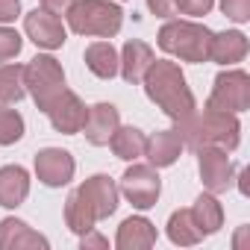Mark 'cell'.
Wrapping results in <instances>:
<instances>
[{"label":"cell","instance_id":"6da1fadb","mask_svg":"<svg viewBox=\"0 0 250 250\" xmlns=\"http://www.w3.org/2000/svg\"><path fill=\"white\" fill-rule=\"evenodd\" d=\"M142 85H145V94H147L174 124H180V121H186L188 115L197 112L194 94H191V88H188V83H186V74L180 71L177 62L153 59L150 68H147V74H145V80H142Z\"/></svg>","mask_w":250,"mask_h":250},{"label":"cell","instance_id":"7a4b0ae2","mask_svg":"<svg viewBox=\"0 0 250 250\" xmlns=\"http://www.w3.org/2000/svg\"><path fill=\"white\" fill-rule=\"evenodd\" d=\"M177 133L183 139V147L188 150H200V147H224L227 153L238 147V133L241 124L235 115L229 112H215V109H203V115H188L186 121L177 124Z\"/></svg>","mask_w":250,"mask_h":250},{"label":"cell","instance_id":"3957f363","mask_svg":"<svg viewBox=\"0 0 250 250\" xmlns=\"http://www.w3.org/2000/svg\"><path fill=\"white\" fill-rule=\"evenodd\" d=\"M159 47L183 62H209V44H212V30L206 24L197 21H174L168 18V24L159 30L156 36Z\"/></svg>","mask_w":250,"mask_h":250},{"label":"cell","instance_id":"277c9868","mask_svg":"<svg viewBox=\"0 0 250 250\" xmlns=\"http://www.w3.org/2000/svg\"><path fill=\"white\" fill-rule=\"evenodd\" d=\"M65 18L77 36H97V39L118 36L124 24V12L112 0H74Z\"/></svg>","mask_w":250,"mask_h":250},{"label":"cell","instance_id":"5b68a950","mask_svg":"<svg viewBox=\"0 0 250 250\" xmlns=\"http://www.w3.org/2000/svg\"><path fill=\"white\" fill-rule=\"evenodd\" d=\"M24 85H27V94L36 100V106L42 112H47L50 103L68 88L62 65L47 53H39L30 65H24Z\"/></svg>","mask_w":250,"mask_h":250},{"label":"cell","instance_id":"8992f818","mask_svg":"<svg viewBox=\"0 0 250 250\" xmlns=\"http://www.w3.org/2000/svg\"><path fill=\"white\" fill-rule=\"evenodd\" d=\"M206 109L229 112V115L247 112L250 109V74L241 71V68L221 71L215 77V85H212V94L206 100Z\"/></svg>","mask_w":250,"mask_h":250},{"label":"cell","instance_id":"52a82bcc","mask_svg":"<svg viewBox=\"0 0 250 250\" xmlns=\"http://www.w3.org/2000/svg\"><path fill=\"white\" fill-rule=\"evenodd\" d=\"M118 191L127 197L136 209L147 212V209H153L156 200H159L162 180H159V174H156V168H153L150 162H147V165L133 162L127 171H124V177H121V188H118Z\"/></svg>","mask_w":250,"mask_h":250},{"label":"cell","instance_id":"ba28073f","mask_svg":"<svg viewBox=\"0 0 250 250\" xmlns=\"http://www.w3.org/2000/svg\"><path fill=\"white\" fill-rule=\"evenodd\" d=\"M197 171L203 180V188L212 194H224L232 188L235 180V165L227 156L224 147H200L197 150Z\"/></svg>","mask_w":250,"mask_h":250},{"label":"cell","instance_id":"9c48e42d","mask_svg":"<svg viewBox=\"0 0 250 250\" xmlns=\"http://www.w3.org/2000/svg\"><path fill=\"white\" fill-rule=\"evenodd\" d=\"M24 33L36 47H44V50H56L68 39L62 18L47 9H33L30 15H24Z\"/></svg>","mask_w":250,"mask_h":250},{"label":"cell","instance_id":"30bf717a","mask_svg":"<svg viewBox=\"0 0 250 250\" xmlns=\"http://www.w3.org/2000/svg\"><path fill=\"white\" fill-rule=\"evenodd\" d=\"M74 156L62 147H44L36 153V177L47 188H62L74 180Z\"/></svg>","mask_w":250,"mask_h":250},{"label":"cell","instance_id":"8fae6325","mask_svg":"<svg viewBox=\"0 0 250 250\" xmlns=\"http://www.w3.org/2000/svg\"><path fill=\"white\" fill-rule=\"evenodd\" d=\"M44 115L50 118V124H53L56 133H62V136H77V133L83 130V124H85L88 109H85V103H83L71 88H65V91L50 103V109H47Z\"/></svg>","mask_w":250,"mask_h":250},{"label":"cell","instance_id":"7c38bea8","mask_svg":"<svg viewBox=\"0 0 250 250\" xmlns=\"http://www.w3.org/2000/svg\"><path fill=\"white\" fill-rule=\"evenodd\" d=\"M77 191L88 200V206L94 209L97 221H103V218L115 215L121 191H118V186H115V180H112L109 174H94V177H88Z\"/></svg>","mask_w":250,"mask_h":250},{"label":"cell","instance_id":"4fadbf2b","mask_svg":"<svg viewBox=\"0 0 250 250\" xmlns=\"http://www.w3.org/2000/svg\"><path fill=\"white\" fill-rule=\"evenodd\" d=\"M118 127H121L118 109H115L112 103H94V106L88 109V115H85V124H83L80 133H85V142H88V145L103 147V145H109V139H112V133H115Z\"/></svg>","mask_w":250,"mask_h":250},{"label":"cell","instance_id":"5bb4252c","mask_svg":"<svg viewBox=\"0 0 250 250\" xmlns=\"http://www.w3.org/2000/svg\"><path fill=\"white\" fill-rule=\"evenodd\" d=\"M153 59L156 56H153L150 44H145L139 39H130L127 44H124L121 56H118V74L124 77V83H133L136 85V83L145 80V74H147V68H150Z\"/></svg>","mask_w":250,"mask_h":250},{"label":"cell","instance_id":"9a60e30c","mask_svg":"<svg viewBox=\"0 0 250 250\" xmlns=\"http://www.w3.org/2000/svg\"><path fill=\"white\" fill-rule=\"evenodd\" d=\"M33 247L47 250L50 241L42 232H36L30 224L18 221V218H3L0 221V250H33Z\"/></svg>","mask_w":250,"mask_h":250},{"label":"cell","instance_id":"2e32d148","mask_svg":"<svg viewBox=\"0 0 250 250\" xmlns=\"http://www.w3.org/2000/svg\"><path fill=\"white\" fill-rule=\"evenodd\" d=\"M153 244H156V227L142 215H133L118 227V235H115L118 250H147Z\"/></svg>","mask_w":250,"mask_h":250},{"label":"cell","instance_id":"e0dca14e","mask_svg":"<svg viewBox=\"0 0 250 250\" xmlns=\"http://www.w3.org/2000/svg\"><path fill=\"white\" fill-rule=\"evenodd\" d=\"M180 153H183V139H180L177 127L159 130L156 136L147 139V147H145V156H147V162H150L156 171L174 165V162L180 159Z\"/></svg>","mask_w":250,"mask_h":250},{"label":"cell","instance_id":"ac0fdd59","mask_svg":"<svg viewBox=\"0 0 250 250\" xmlns=\"http://www.w3.org/2000/svg\"><path fill=\"white\" fill-rule=\"evenodd\" d=\"M247 56V36L241 30H224V33H212V44H209V62L218 65H235Z\"/></svg>","mask_w":250,"mask_h":250},{"label":"cell","instance_id":"d6986e66","mask_svg":"<svg viewBox=\"0 0 250 250\" xmlns=\"http://www.w3.org/2000/svg\"><path fill=\"white\" fill-rule=\"evenodd\" d=\"M30 194V174L21 165H3L0 168V206L18 209Z\"/></svg>","mask_w":250,"mask_h":250},{"label":"cell","instance_id":"ffe728a7","mask_svg":"<svg viewBox=\"0 0 250 250\" xmlns=\"http://www.w3.org/2000/svg\"><path fill=\"white\" fill-rule=\"evenodd\" d=\"M188 212H191V218H194V224H197V229H200L203 238L215 235L224 227V206L218 203V194H212V191L200 194Z\"/></svg>","mask_w":250,"mask_h":250},{"label":"cell","instance_id":"44dd1931","mask_svg":"<svg viewBox=\"0 0 250 250\" xmlns=\"http://www.w3.org/2000/svg\"><path fill=\"white\" fill-rule=\"evenodd\" d=\"M109 147L118 159L124 162H139L145 156V147H147V136L139 130V127H118L109 139Z\"/></svg>","mask_w":250,"mask_h":250},{"label":"cell","instance_id":"7402d4cb","mask_svg":"<svg viewBox=\"0 0 250 250\" xmlns=\"http://www.w3.org/2000/svg\"><path fill=\"white\" fill-rule=\"evenodd\" d=\"M85 68L100 77V80H112L118 77V50L112 47V42H94L85 47Z\"/></svg>","mask_w":250,"mask_h":250},{"label":"cell","instance_id":"603a6c76","mask_svg":"<svg viewBox=\"0 0 250 250\" xmlns=\"http://www.w3.org/2000/svg\"><path fill=\"white\" fill-rule=\"evenodd\" d=\"M65 224H68V229L77 232V235H85V232L94 229V224H97L94 209L88 206V200H85L77 188H74V191L68 194V200H65Z\"/></svg>","mask_w":250,"mask_h":250},{"label":"cell","instance_id":"cb8c5ba5","mask_svg":"<svg viewBox=\"0 0 250 250\" xmlns=\"http://www.w3.org/2000/svg\"><path fill=\"white\" fill-rule=\"evenodd\" d=\"M27 94L24 85V65H0V106H15Z\"/></svg>","mask_w":250,"mask_h":250},{"label":"cell","instance_id":"d4e9b609","mask_svg":"<svg viewBox=\"0 0 250 250\" xmlns=\"http://www.w3.org/2000/svg\"><path fill=\"white\" fill-rule=\"evenodd\" d=\"M165 229H168V238H171L174 244H180V247H191V244H197V241L203 238L188 209H177V212H171Z\"/></svg>","mask_w":250,"mask_h":250},{"label":"cell","instance_id":"484cf974","mask_svg":"<svg viewBox=\"0 0 250 250\" xmlns=\"http://www.w3.org/2000/svg\"><path fill=\"white\" fill-rule=\"evenodd\" d=\"M24 139V118L21 112L9 109V106H0V147L15 145Z\"/></svg>","mask_w":250,"mask_h":250},{"label":"cell","instance_id":"4316f807","mask_svg":"<svg viewBox=\"0 0 250 250\" xmlns=\"http://www.w3.org/2000/svg\"><path fill=\"white\" fill-rule=\"evenodd\" d=\"M21 47H24V39L12 30V27H6V24H0V62H9V59H15L18 53H21Z\"/></svg>","mask_w":250,"mask_h":250},{"label":"cell","instance_id":"83f0119b","mask_svg":"<svg viewBox=\"0 0 250 250\" xmlns=\"http://www.w3.org/2000/svg\"><path fill=\"white\" fill-rule=\"evenodd\" d=\"M221 3V12L235 21V24H247L250 21V0H218Z\"/></svg>","mask_w":250,"mask_h":250},{"label":"cell","instance_id":"f1b7e54d","mask_svg":"<svg viewBox=\"0 0 250 250\" xmlns=\"http://www.w3.org/2000/svg\"><path fill=\"white\" fill-rule=\"evenodd\" d=\"M212 6H215V0H177V12L188 18H203L212 12Z\"/></svg>","mask_w":250,"mask_h":250},{"label":"cell","instance_id":"f546056e","mask_svg":"<svg viewBox=\"0 0 250 250\" xmlns=\"http://www.w3.org/2000/svg\"><path fill=\"white\" fill-rule=\"evenodd\" d=\"M147 9L156 15V18H174V15H180L177 12V0H147Z\"/></svg>","mask_w":250,"mask_h":250},{"label":"cell","instance_id":"4dcf8cb0","mask_svg":"<svg viewBox=\"0 0 250 250\" xmlns=\"http://www.w3.org/2000/svg\"><path fill=\"white\" fill-rule=\"evenodd\" d=\"M21 15V0H0V24H12Z\"/></svg>","mask_w":250,"mask_h":250},{"label":"cell","instance_id":"1f68e13d","mask_svg":"<svg viewBox=\"0 0 250 250\" xmlns=\"http://www.w3.org/2000/svg\"><path fill=\"white\" fill-rule=\"evenodd\" d=\"M39 3H42V9H47V12H53V15H65L74 0H39Z\"/></svg>","mask_w":250,"mask_h":250},{"label":"cell","instance_id":"d6a6232c","mask_svg":"<svg viewBox=\"0 0 250 250\" xmlns=\"http://www.w3.org/2000/svg\"><path fill=\"white\" fill-rule=\"evenodd\" d=\"M80 244H83V250H88V247H106L109 241H106L103 235H97L94 229H88L85 235H80Z\"/></svg>","mask_w":250,"mask_h":250}]
</instances>
